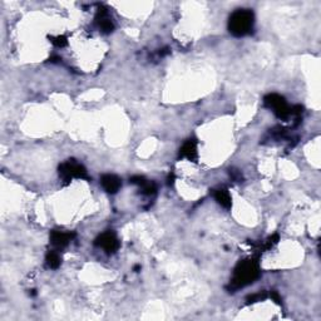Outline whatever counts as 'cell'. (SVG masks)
<instances>
[{"instance_id":"cell-8","label":"cell","mask_w":321,"mask_h":321,"mask_svg":"<svg viewBox=\"0 0 321 321\" xmlns=\"http://www.w3.org/2000/svg\"><path fill=\"white\" fill-rule=\"evenodd\" d=\"M197 156V142L195 139H188L187 142H185L182 148L180 149V157L181 158H187L188 161H192V162H196Z\"/></svg>"},{"instance_id":"cell-10","label":"cell","mask_w":321,"mask_h":321,"mask_svg":"<svg viewBox=\"0 0 321 321\" xmlns=\"http://www.w3.org/2000/svg\"><path fill=\"white\" fill-rule=\"evenodd\" d=\"M215 198L222 207L231 208L232 206V201H231V196L226 188H218L215 192Z\"/></svg>"},{"instance_id":"cell-13","label":"cell","mask_w":321,"mask_h":321,"mask_svg":"<svg viewBox=\"0 0 321 321\" xmlns=\"http://www.w3.org/2000/svg\"><path fill=\"white\" fill-rule=\"evenodd\" d=\"M230 175H232V177H233V180H236V181H238V182H240L241 180H242V176H241V173L238 172V171H235V170H232L230 172Z\"/></svg>"},{"instance_id":"cell-11","label":"cell","mask_w":321,"mask_h":321,"mask_svg":"<svg viewBox=\"0 0 321 321\" xmlns=\"http://www.w3.org/2000/svg\"><path fill=\"white\" fill-rule=\"evenodd\" d=\"M61 256L57 251H49L47 255V265L49 268H58L61 266Z\"/></svg>"},{"instance_id":"cell-12","label":"cell","mask_w":321,"mask_h":321,"mask_svg":"<svg viewBox=\"0 0 321 321\" xmlns=\"http://www.w3.org/2000/svg\"><path fill=\"white\" fill-rule=\"evenodd\" d=\"M51 41L52 43L56 47H58V48H63V47H66L67 44H68V41H67V38L64 36H58L56 37V38H51Z\"/></svg>"},{"instance_id":"cell-14","label":"cell","mask_w":321,"mask_h":321,"mask_svg":"<svg viewBox=\"0 0 321 321\" xmlns=\"http://www.w3.org/2000/svg\"><path fill=\"white\" fill-rule=\"evenodd\" d=\"M271 297H272V298H273V300H275V302L280 303L281 298H280V296H278V295H277V292H271Z\"/></svg>"},{"instance_id":"cell-7","label":"cell","mask_w":321,"mask_h":321,"mask_svg":"<svg viewBox=\"0 0 321 321\" xmlns=\"http://www.w3.org/2000/svg\"><path fill=\"white\" fill-rule=\"evenodd\" d=\"M102 187L107 191L108 193H117L119 191V188L122 187V181L121 178L117 177L116 175H103L101 178Z\"/></svg>"},{"instance_id":"cell-5","label":"cell","mask_w":321,"mask_h":321,"mask_svg":"<svg viewBox=\"0 0 321 321\" xmlns=\"http://www.w3.org/2000/svg\"><path fill=\"white\" fill-rule=\"evenodd\" d=\"M94 245L103 248L107 253H113L119 248V241L117 238L116 233L107 231V232H103L96 238Z\"/></svg>"},{"instance_id":"cell-4","label":"cell","mask_w":321,"mask_h":321,"mask_svg":"<svg viewBox=\"0 0 321 321\" xmlns=\"http://www.w3.org/2000/svg\"><path fill=\"white\" fill-rule=\"evenodd\" d=\"M263 102H265L266 107L272 109V112L278 117V118L285 119L291 114V108L287 106L285 98L278 96V94H267V96L265 97V99H263Z\"/></svg>"},{"instance_id":"cell-6","label":"cell","mask_w":321,"mask_h":321,"mask_svg":"<svg viewBox=\"0 0 321 321\" xmlns=\"http://www.w3.org/2000/svg\"><path fill=\"white\" fill-rule=\"evenodd\" d=\"M76 233L67 231H53L51 235V242L54 247L63 248L74 238Z\"/></svg>"},{"instance_id":"cell-1","label":"cell","mask_w":321,"mask_h":321,"mask_svg":"<svg viewBox=\"0 0 321 321\" xmlns=\"http://www.w3.org/2000/svg\"><path fill=\"white\" fill-rule=\"evenodd\" d=\"M260 276V266L258 261L255 258H247L237 263L233 272L232 285L235 288L243 287L252 283Z\"/></svg>"},{"instance_id":"cell-3","label":"cell","mask_w":321,"mask_h":321,"mask_svg":"<svg viewBox=\"0 0 321 321\" xmlns=\"http://www.w3.org/2000/svg\"><path fill=\"white\" fill-rule=\"evenodd\" d=\"M59 176H61L62 181L66 185H68L73 178H83V180H88V175H87V170L83 165L78 163L74 159H68L67 162L62 163L59 166Z\"/></svg>"},{"instance_id":"cell-9","label":"cell","mask_w":321,"mask_h":321,"mask_svg":"<svg viewBox=\"0 0 321 321\" xmlns=\"http://www.w3.org/2000/svg\"><path fill=\"white\" fill-rule=\"evenodd\" d=\"M96 22L98 24L99 29H101L103 33H112L114 29V24L111 19L108 18V13L104 9H99L98 13H97L96 17Z\"/></svg>"},{"instance_id":"cell-2","label":"cell","mask_w":321,"mask_h":321,"mask_svg":"<svg viewBox=\"0 0 321 321\" xmlns=\"http://www.w3.org/2000/svg\"><path fill=\"white\" fill-rule=\"evenodd\" d=\"M255 16L250 9H238L228 19V31L235 37H245L252 32Z\"/></svg>"}]
</instances>
